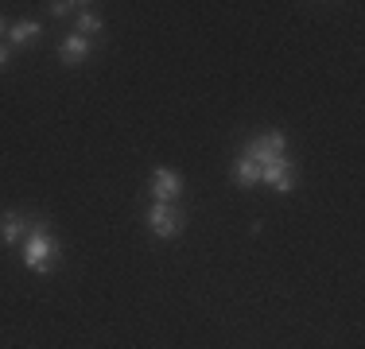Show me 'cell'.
<instances>
[{
    "mask_svg": "<svg viewBox=\"0 0 365 349\" xmlns=\"http://www.w3.org/2000/svg\"><path fill=\"white\" fill-rule=\"evenodd\" d=\"M148 194H152V202H175L182 194V174L171 167H155L148 179Z\"/></svg>",
    "mask_w": 365,
    "mask_h": 349,
    "instance_id": "obj_5",
    "label": "cell"
},
{
    "mask_svg": "<svg viewBox=\"0 0 365 349\" xmlns=\"http://www.w3.org/2000/svg\"><path fill=\"white\" fill-rule=\"evenodd\" d=\"M144 222H148V229H152L155 237L171 241V237H179V233H182L187 214H182V206H175V202H152V206H148V214H144Z\"/></svg>",
    "mask_w": 365,
    "mask_h": 349,
    "instance_id": "obj_3",
    "label": "cell"
},
{
    "mask_svg": "<svg viewBox=\"0 0 365 349\" xmlns=\"http://www.w3.org/2000/svg\"><path fill=\"white\" fill-rule=\"evenodd\" d=\"M237 155H245V160L257 167V174H260V167H264V163H272V160H280V155H288V136L276 132V128H272V132H260V136L249 140V144L241 147Z\"/></svg>",
    "mask_w": 365,
    "mask_h": 349,
    "instance_id": "obj_2",
    "label": "cell"
},
{
    "mask_svg": "<svg viewBox=\"0 0 365 349\" xmlns=\"http://www.w3.org/2000/svg\"><path fill=\"white\" fill-rule=\"evenodd\" d=\"M58 252H63V244H58L55 233H47L43 225H31V233L24 237V268H31L39 276H51L58 264Z\"/></svg>",
    "mask_w": 365,
    "mask_h": 349,
    "instance_id": "obj_1",
    "label": "cell"
},
{
    "mask_svg": "<svg viewBox=\"0 0 365 349\" xmlns=\"http://www.w3.org/2000/svg\"><path fill=\"white\" fill-rule=\"evenodd\" d=\"M260 182H264L268 190H276V194H292L295 190V160L292 155H280V160L264 163V167H260Z\"/></svg>",
    "mask_w": 365,
    "mask_h": 349,
    "instance_id": "obj_4",
    "label": "cell"
},
{
    "mask_svg": "<svg viewBox=\"0 0 365 349\" xmlns=\"http://www.w3.org/2000/svg\"><path fill=\"white\" fill-rule=\"evenodd\" d=\"M82 8H90V4H74V0H55V4H47V12H51V16H78Z\"/></svg>",
    "mask_w": 365,
    "mask_h": 349,
    "instance_id": "obj_10",
    "label": "cell"
},
{
    "mask_svg": "<svg viewBox=\"0 0 365 349\" xmlns=\"http://www.w3.org/2000/svg\"><path fill=\"white\" fill-rule=\"evenodd\" d=\"M31 233V217L20 214V209H8V214H0V241L4 244H16L24 241Z\"/></svg>",
    "mask_w": 365,
    "mask_h": 349,
    "instance_id": "obj_6",
    "label": "cell"
},
{
    "mask_svg": "<svg viewBox=\"0 0 365 349\" xmlns=\"http://www.w3.org/2000/svg\"><path fill=\"white\" fill-rule=\"evenodd\" d=\"M8 58H12V51H8V47H4V43H0V70H4V66H8Z\"/></svg>",
    "mask_w": 365,
    "mask_h": 349,
    "instance_id": "obj_11",
    "label": "cell"
},
{
    "mask_svg": "<svg viewBox=\"0 0 365 349\" xmlns=\"http://www.w3.org/2000/svg\"><path fill=\"white\" fill-rule=\"evenodd\" d=\"M98 31H101L98 12H78V35H98Z\"/></svg>",
    "mask_w": 365,
    "mask_h": 349,
    "instance_id": "obj_9",
    "label": "cell"
},
{
    "mask_svg": "<svg viewBox=\"0 0 365 349\" xmlns=\"http://www.w3.org/2000/svg\"><path fill=\"white\" fill-rule=\"evenodd\" d=\"M8 31V24H4V16H0V35H4Z\"/></svg>",
    "mask_w": 365,
    "mask_h": 349,
    "instance_id": "obj_12",
    "label": "cell"
},
{
    "mask_svg": "<svg viewBox=\"0 0 365 349\" xmlns=\"http://www.w3.org/2000/svg\"><path fill=\"white\" fill-rule=\"evenodd\" d=\"M86 55H90V39H86V35H78V31H71V35L63 39V47H58V58H63V66L86 63Z\"/></svg>",
    "mask_w": 365,
    "mask_h": 349,
    "instance_id": "obj_7",
    "label": "cell"
},
{
    "mask_svg": "<svg viewBox=\"0 0 365 349\" xmlns=\"http://www.w3.org/2000/svg\"><path fill=\"white\" fill-rule=\"evenodd\" d=\"M39 35H43V28H39L36 20H20V24H12V28H8V39H12V47H36Z\"/></svg>",
    "mask_w": 365,
    "mask_h": 349,
    "instance_id": "obj_8",
    "label": "cell"
}]
</instances>
